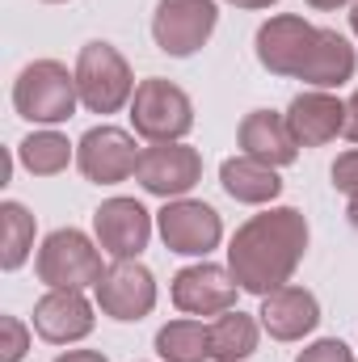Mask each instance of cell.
Segmentation results:
<instances>
[{"label":"cell","mask_w":358,"mask_h":362,"mask_svg":"<svg viewBox=\"0 0 358 362\" xmlns=\"http://www.w3.org/2000/svg\"><path fill=\"white\" fill-rule=\"evenodd\" d=\"M295 362H358L354 350L346 346V341H337V337H321V341H312V346H304Z\"/></svg>","instance_id":"25"},{"label":"cell","mask_w":358,"mask_h":362,"mask_svg":"<svg viewBox=\"0 0 358 362\" xmlns=\"http://www.w3.org/2000/svg\"><path fill=\"white\" fill-rule=\"evenodd\" d=\"M219 25V4L215 0H161L152 13V42L169 59L198 55Z\"/></svg>","instance_id":"6"},{"label":"cell","mask_w":358,"mask_h":362,"mask_svg":"<svg viewBox=\"0 0 358 362\" xmlns=\"http://www.w3.org/2000/svg\"><path fill=\"white\" fill-rule=\"evenodd\" d=\"M34 253V215L21 202H0V270H21Z\"/></svg>","instance_id":"23"},{"label":"cell","mask_w":358,"mask_h":362,"mask_svg":"<svg viewBox=\"0 0 358 362\" xmlns=\"http://www.w3.org/2000/svg\"><path fill=\"white\" fill-rule=\"evenodd\" d=\"M358 72V51L350 47V38L346 34H337V30H329V25H316V38H312V51H308V59H304V68H299V76L295 81H304L308 89H342V85H350Z\"/></svg>","instance_id":"18"},{"label":"cell","mask_w":358,"mask_h":362,"mask_svg":"<svg viewBox=\"0 0 358 362\" xmlns=\"http://www.w3.org/2000/svg\"><path fill=\"white\" fill-rule=\"evenodd\" d=\"M30 354V329L17 316H0V362H21Z\"/></svg>","instance_id":"24"},{"label":"cell","mask_w":358,"mask_h":362,"mask_svg":"<svg viewBox=\"0 0 358 362\" xmlns=\"http://www.w3.org/2000/svg\"><path fill=\"white\" fill-rule=\"evenodd\" d=\"M34 274L47 291L55 286H72V291H85L97 286L105 278V262H101V245L85 236L81 228H55L42 245H38V257H34Z\"/></svg>","instance_id":"4"},{"label":"cell","mask_w":358,"mask_h":362,"mask_svg":"<svg viewBox=\"0 0 358 362\" xmlns=\"http://www.w3.org/2000/svg\"><path fill=\"white\" fill-rule=\"evenodd\" d=\"M97 325L93 316V303L85 291H72V286H55L47 291L38 303H34V333L51 346H72V341H85Z\"/></svg>","instance_id":"14"},{"label":"cell","mask_w":358,"mask_h":362,"mask_svg":"<svg viewBox=\"0 0 358 362\" xmlns=\"http://www.w3.org/2000/svg\"><path fill=\"white\" fill-rule=\"evenodd\" d=\"M144 148H135V131L122 127H89L76 144V169L85 173V181L93 185H118V181L135 177Z\"/></svg>","instance_id":"8"},{"label":"cell","mask_w":358,"mask_h":362,"mask_svg":"<svg viewBox=\"0 0 358 362\" xmlns=\"http://www.w3.org/2000/svg\"><path fill=\"white\" fill-rule=\"evenodd\" d=\"M135 181L144 185V194L165 198V202L190 198V189L202 181V156L185 139L181 144H148L144 156H139Z\"/></svg>","instance_id":"11"},{"label":"cell","mask_w":358,"mask_h":362,"mask_svg":"<svg viewBox=\"0 0 358 362\" xmlns=\"http://www.w3.org/2000/svg\"><path fill=\"white\" fill-rule=\"evenodd\" d=\"M346 215H350V228L358 232V198H350V206H346Z\"/></svg>","instance_id":"31"},{"label":"cell","mask_w":358,"mask_h":362,"mask_svg":"<svg viewBox=\"0 0 358 362\" xmlns=\"http://www.w3.org/2000/svg\"><path fill=\"white\" fill-rule=\"evenodd\" d=\"M131 131L148 144H181L194 131V101L173 81L148 76L131 97Z\"/></svg>","instance_id":"5"},{"label":"cell","mask_w":358,"mask_h":362,"mask_svg":"<svg viewBox=\"0 0 358 362\" xmlns=\"http://www.w3.org/2000/svg\"><path fill=\"white\" fill-rule=\"evenodd\" d=\"M76 105H81L76 72H68V64L59 59H34L13 81V110L34 127H59L76 114Z\"/></svg>","instance_id":"2"},{"label":"cell","mask_w":358,"mask_h":362,"mask_svg":"<svg viewBox=\"0 0 358 362\" xmlns=\"http://www.w3.org/2000/svg\"><path fill=\"white\" fill-rule=\"evenodd\" d=\"M346 139L358 144V89L350 93V101H346Z\"/></svg>","instance_id":"27"},{"label":"cell","mask_w":358,"mask_h":362,"mask_svg":"<svg viewBox=\"0 0 358 362\" xmlns=\"http://www.w3.org/2000/svg\"><path fill=\"white\" fill-rule=\"evenodd\" d=\"M156 232L169 253L178 257H207L224 240V219L202 198H173L156 211Z\"/></svg>","instance_id":"7"},{"label":"cell","mask_w":358,"mask_h":362,"mask_svg":"<svg viewBox=\"0 0 358 362\" xmlns=\"http://www.w3.org/2000/svg\"><path fill=\"white\" fill-rule=\"evenodd\" d=\"M219 185L232 202H245V206H270L282 194L278 169H270L253 156H228L219 165Z\"/></svg>","instance_id":"19"},{"label":"cell","mask_w":358,"mask_h":362,"mask_svg":"<svg viewBox=\"0 0 358 362\" xmlns=\"http://www.w3.org/2000/svg\"><path fill=\"white\" fill-rule=\"evenodd\" d=\"M93 291H97L101 316L122 320V325H139L156 308V278L144 262H114Z\"/></svg>","instance_id":"12"},{"label":"cell","mask_w":358,"mask_h":362,"mask_svg":"<svg viewBox=\"0 0 358 362\" xmlns=\"http://www.w3.org/2000/svg\"><path fill=\"white\" fill-rule=\"evenodd\" d=\"M55 362H110L101 350H64Z\"/></svg>","instance_id":"28"},{"label":"cell","mask_w":358,"mask_h":362,"mask_svg":"<svg viewBox=\"0 0 358 362\" xmlns=\"http://www.w3.org/2000/svg\"><path fill=\"white\" fill-rule=\"evenodd\" d=\"M236 291H241V282L232 278V270L215 266L207 257H198L194 266H181L169 282L173 308L185 316H224L236 308Z\"/></svg>","instance_id":"10"},{"label":"cell","mask_w":358,"mask_h":362,"mask_svg":"<svg viewBox=\"0 0 358 362\" xmlns=\"http://www.w3.org/2000/svg\"><path fill=\"white\" fill-rule=\"evenodd\" d=\"M350 30H354V38H358V0L350 4Z\"/></svg>","instance_id":"32"},{"label":"cell","mask_w":358,"mask_h":362,"mask_svg":"<svg viewBox=\"0 0 358 362\" xmlns=\"http://www.w3.org/2000/svg\"><path fill=\"white\" fill-rule=\"evenodd\" d=\"M287 127L299 148H325L337 135H346V101L325 89L299 93L287 105Z\"/></svg>","instance_id":"15"},{"label":"cell","mask_w":358,"mask_h":362,"mask_svg":"<svg viewBox=\"0 0 358 362\" xmlns=\"http://www.w3.org/2000/svg\"><path fill=\"white\" fill-rule=\"evenodd\" d=\"M329 177H333V189H337V194H346V198H358V148L342 152V156L333 160Z\"/></svg>","instance_id":"26"},{"label":"cell","mask_w":358,"mask_h":362,"mask_svg":"<svg viewBox=\"0 0 358 362\" xmlns=\"http://www.w3.org/2000/svg\"><path fill=\"white\" fill-rule=\"evenodd\" d=\"M236 144H241V156H253L270 169H287L299 156L287 114H278V110H249L236 127Z\"/></svg>","instance_id":"16"},{"label":"cell","mask_w":358,"mask_h":362,"mask_svg":"<svg viewBox=\"0 0 358 362\" xmlns=\"http://www.w3.org/2000/svg\"><path fill=\"white\" fill-rule=\"evenodd\" d=\"M224 4H232V8H249V13H258V8H274L278 0H224Z\"/></svg>","instance_id":"29"},{"label":"cell","mask_w":358,"mask_h":362,"mask_svg":"<svg viewBox=\"0 0 358 362\" xmlns=\"http://www.w3.org/2000/svg\"><path fill=\"white\" fill-rule=\"evenodd\" d=\"M312 38H316V25L299 13H278L258 25V38H253V51H258V64L266 68L270 76H299L308 51H312Z\"/></svg>","instance_id":"13"},{"label":"cell","mask_w":358,"mask_h":362,"mask_svg":"<svg viewBox=\"0 0 358 362\" xmlns=\"http://www.w3.org/2000/svg\"><path fill=\"white\" fill-rule=\"evenodd\" d=\"M308 257V219L295 206H266L249 215L228 240V270L245 295H262L287 286L299 262Z\"/></svg>","instance_id":"1"},{"label":"cell","mask_w":358,"mask_h":362,"mask_svg":"<svg viewBox=\"0 0 358 362\" xmlns=\"http://www.w3.org/2000/svg\"><path fill=\"white\" fill-rule=\"evenodd\" d=\"M47 4H68V0H47Z\"/></svg>","instance_id":"33"},{"label":"cell","mask_w":358,"mask_h":362,"mask_svg":"<svg viewBox=\"0 0 358 362\" xmlns=\"http://www.w3.org/2000/svg\"><path fill=\"white\" fill-rule=\"evenodd\" d=\"M72 72H76L81 105L89 114H118L135 97V72L114 42H101V38L85 42Z\"/></svg>","instance_id":"3"},{"label":"cell","mask_w":358,"mask_h":362,"mask_svg":"<svg viewBox=\"0 0 358 362\" xmlns=\"http://www.w3.org/2000/svg\"><path fill=\"white\" fill-rule=\"evenodd\" d=\"M308 8H316V13H329V8H346V4H354V0H304Z\"/></svg>","instance_id":"30"},{"label":"cell","mask_w":358,"mask_h":362,"mask_svg":"<svg viewBox=\"0 0 358 362\" xmlns=\"http://www.w3.org/2000/svg\"><path fill=\"white\" fill-rule=\"evenodd\" d=\"M156 354H161V362H207L211 358V333L194 316L169 320L156 329Z\"/></svg>","instance_id":"22"},{"label":"cell","mask_w":358,"mask_h":362,"mask_svg":"<svg viewBox=\"0 0 358 362\" xmlns=\"http://www.w3.org/2000/svg\"><path fill=\"white\" fill-rule=\"evenodd\" d=\"M72 160H76V144H68V135H59L55 127H42L17 144V165L30 177H59Z\"/></svg>","instance_id":"21"},{"label":"cell","mask_w":358,"mask_h":362,"mask_svg":"<svg viewBox=\"0 0 358 362\" xmlns=\"http://www.w3.org/2000/svg\"><path fill=\"white\" fill-rule=\"evenodd\" d=\"M258 316H262V329L274 341H304L321 325V303H316V295L308 286L287 282V286L270 291L266 299H262Z\"/></svg>","instance_id":"17"},{"label":"cell","mask_w":358,"mask_h":362,"mask_svg":"<svg viewBox=\"0 0 358 362\" xmlns=\"http://www.w3.org/2000/svg\"><path fill=\"white\" fill-rule=\"evenodd\" d=\"M211 333V358L215 362H245L258 354V341H262V320H253L249 312L232 308L224 316H215L207 325Z\"/></svg>","instance_id":"20"},{"label":"cell","mask_w":358,"mask_h":362,"mask_svg":"<svg viewBox=\"0 0 358 362\" xmlns=\"http://www.w3.org/2000/svg\"><path fill=\"white\" fill-rule=\"evenodd\" d=\"M152 211L139 198H105L93 211V240L114 262H139L152 240Z\"/></svg>","instance_id":"9"}]
</instances>
